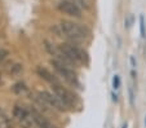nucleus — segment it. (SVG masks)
<instances>
[{"instance_id": "nucleus-1", "label": "nucleus", "mask_w": 146, "mask_h": 128, "mask_svg": "<svg viewBox=\"0 0 146 128\" xmlns=\"http://www.w3.org/2000/svg\"><path fill=\"white\" fill-rule=\"evenodd\" d=\"M60 29L66 38L75 43L83 42L87 39V36L89 35V30L86 26H82L79 23L71 22V21H62L60 23Z\"/></svg>"}, {"instance_id": "nucleus-2", "label": "nucleus", "mask_w": 146, "mask_h": 128, "mask_svg": "<svg viewBox=\"0 0 146 128\" xmlns=\"http://www.w3.org/2000/svg\"><path fill=\"white\" fill-rule=\"evenodd\" d=\"M58 49L61 52L66 54L74 64H87L88 62V56L87 53L82 49V48L76 47L74 44H69V43H62L58 45Z\"/></svg>"}, {"instance_id": "nucleus-3", "label": "nucleus", "mask_w": 146, "mask_h": 128, "mask_svg": "<svg viewBox=\"0 0 146 128\" xmlns=\"http://www.w3.org/2000/svg\"><path fill=\"white\" fill-rule=\"evenodd\" d=\"M13 117L22 128H31L35 123L33 115H31V110H29L27 107H25L23 105H19V103L14 106Z\"/></svg>"}, {"instance_id": "nucleus-4", "label": "nucleus", "mask_w": 146, "mask_h": 128, "mask_svg": "<svg viewBox=\"0 0 146 128\" xmlns=\"http://www.w3.org/2000/svg\"><path fill=\"white\" fill-rule=\"evenodd\" d=\"M49 64L53 66V69L56 70V71L60 74L62 78L65 79L66 82H69L70 84H76L78 86V78H76V74H75L74 71L71 70V67H69L67 65L62 64L61 61H58V60L53 58L49 61Z\"/></svg>"}, {"instance_id": "nucleus-5", "label": "nucleus", "mask_w": 146, "mask_h": 128, "mask_svg": "<svg viewBox=\"0 0 146 128\" xmlns=\"http://www.w3.org/2000/svg\"><path fill=\"white\" fill-rule=\"evenodd\" d=\"M52 89H53V92H54V95L62 101V103H64L66 107H71V106H74L75 96L72 95L71 92H69L65 87H62L60 83L52 84Z\"/></svg>"}, {"instance_id": "nucleus-6", "label": "nucleus", "mask_w": 146, "mask_h": 128, "mask_svg": "<svg viewBox=\"0 0 146 128\" xmlns=\"http://www.w3.org/2000/svg\"><path fill=\"white\" fill-rule=\"evenodd\" d=\"M58 9H60V12H62V13L67 14L70 17H75V18L82 17V9L72 0H61L58 3Z\"/></svg>"}, {"instance_id": "nucleus-7", "label": "nucleus", "mask_w": 146, "mask_h": 128, "mask_svg": "<svg viewBox=\"0 0 146 128\" xmlns=\"http://www.w3.org/2000/svg\"><path fill=\"white\" fill-rule=\"evenodd\" d=\"M39 97L44 101L45 103H48L49 106H52L53 109L58 110V111H65V110H66V106L62 103V101H61L54 93L52 95V93L47 92V91H41V92H39Z\"/></svg>"}, {"instance_id": "nucleus-8", "label": "nucleus", "mask_w": 146, "mask_h": 128, "mask_svg": "<svg viewBox=\"0 0 146 128\" xmlns=\"http://www.w3.org/2000/svg\"><path fill=\"white\" fill-rule=\"evenodd\" d=\"M31 115L34 118V122L39 128H56L54 125H52L49 123V120L44 117L43 114H40L39 111H36L35 109H31Z\"/></svg>"}, {"instance_id": "nucleus-9", "label": "nucleus", "mask_w": 146, "mask_h": 128, "mask_svg": "<svg viewBox=\"0 0 146 128\" xmlns=\"http://www.w3.org/2000/svg\"><path fill=\"white\" fill-rule=\"evenodd\" d=\"M36 72H38V75L40 76L41 79H44V80H47L48 83L50 84H58V80L54 78V75H52L49 71H48L47 69H44V67L39 66L38 69H36Z\"/></svg>"}, {"instance_id": "nucleus-10", "label": "nucleus", "mask_w": 146, "mask_h": 128, "mask_svg": "<svg viewBox=\"0 0 146 128\" xmlns=\"http://www.w3.org/2000/svg\"><path fill=\"white\" fill-rule=\"evenodd\" d=\"M13 92L17 95H27L29 93V88L25 86L23 83H16L13 86Z\"/></svg>"}, {"instance_id": "nucleus-11", "label": "nucleus", "mask_w": 146, "mask_h": 128, "mask_svg": "<svg viewBox=\"0 0 146 128\" xmlns=\"http://www.w3.org/2000/svg\"><path fill=\"white\" fill-rule=\"evenodd\" d=\"M0 128H11V122L1 110H0Z\"/></svg>"}, {"instance_id": "nucleus-12", "label": "nucleus", "mask_w": 146, "mask_h": 128, "mask_svg": "<svg viewBox=\"0 0 146 128\" xmlns=\"http://www.w3.org/2000/svg\"><path fill=\"white\" fill-rule=\"evenodd\" d=\"M9 74H12V75H14V74H18V72L22 71V65H19V64H14L12 65V67L8 70Z\"/></svg>"}, {"instance_id": "nucleus-13", "label": "nucleus", "mask_w": 146, "mask_h": 128, "mask_svg": "<svg viewBox=\"0 0 146 128\" xmlns=\"http://www.w3.org/2000/svg\"><path fill=\"white\" fill-rule=\"evenodd\" d=\"M140 31H141V36L146 38V31H145V18L143 16H140Z\"/></svg>"}, {"instance_id": "nucleus-14", "label": "nucleus", "mask_w": 146, "mask_h": 128, "mask_svg": "<svg viewBox=\"0 0 146 128\" xmlns=\"http://www.w3.org/2000/svg\"><path fill=\"white\" fill-rule=\"evenodd\" d=\"M119 87H120V78H119V75H114V78H113V88L114 89H119Z\"/></svg>"}, {"instance_id": "nucleus-15", "label": "nucleus", "mask_w": 146, "mask_h": 128, "mask_svg": "<svg viewBox=\"0 0 146 128\" xmlns=\"http://www.w3.org/2000/svg\"><path fill=\"white\" fill-rule=\"evenodd\" d=\"M7 56H8V50H5V49H0V62L4 61V60L7 58Z\"/></svg>"}, {"instance_id": "nucleus-16", "label": "nucleus", "mask_w": 146, "mask_h": 128, "mask_svg": "<svg viewBox=\"0 0 146 128\" xmlns=\"http://www.w3.org/2000/svg\"><path fill=\"white\" fill-rule=\"evenodd\" d=\"M131 66H132V69H136V60L133 56H131Z\"/></svg>"}, {"instance_id": "nucleus-17", "label": "nucleus", "mask_w": 146, "mask_h": 128, "mask_svg": "<svg viewBox=\"0 0 146 128\" xmlns=\"http://www.w3.org/2000/svg\"><path fill=\"white\" fill-rule=\"evenodd\" d=\"M129 97H131V103L133 105V92H132V89H129Z\"/></svg>"}, {"instance_id": "nucleus-18", "label": "nucleus", "mask_w": 146, "mask_h": 128, "mask_svg": "<svg viewBox=\"0 0 146 128\" xmlns=\"http://www.w3.org/2000/svg\"><path fill=\"white\" fill-rule=\"evenodd\" d=\"M113 101H115V102L118 101V96H116L115 93H113Z\"/></svg>"}, {"instance_id": "nucleus-19", "label": "nucleus", "mask_w": 146, "mask_h": 128, "mask_svg": "<svg viewBox=\"0 0 146 128\" xmlns=\"http://www.w3.org/2000/svg\"><path fill=\"white\" fill-rule=\"evenodd\" d=\"M121 128H127V123H125V124H123V127Z\"/></svg>"}, {"instance_id": "nucleus-20", "label": "nucleus", "mask_w": 146, "mask_h": 128, "mask_svg": "<svg viewBox=\"0 0 146 128\" xmlns=\"http://www.w3.org/2000/svg\"><path fill=\"white\" fill-rule=\"evenodd\" d=\"M145 124H146V120H145Z\"/></svg>"}]
</instances>
